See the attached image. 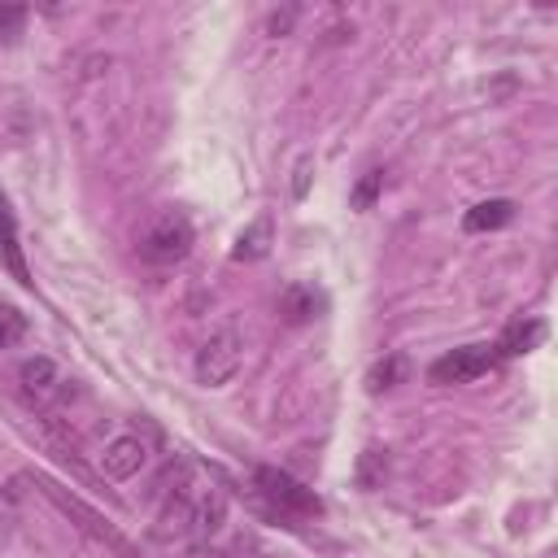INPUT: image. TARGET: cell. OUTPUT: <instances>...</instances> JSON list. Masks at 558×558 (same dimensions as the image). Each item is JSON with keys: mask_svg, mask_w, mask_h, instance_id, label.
Returning <instances> with one entry per match:
<instances>
[{"mask_svg": "<svg viewBox=\"0 0 558 558\" xmlns=\"http://www.w3.org/2000/svg\"><path fill=\"white\" fill-rule=\"evenodd\" d=\"M26 480H31V484H35V488H39V493H44V497H48V501H52V506L65 514V519H74V523H78V527H83V532H87L96 545L113 549L118 558H140V554H135V545H131V541H126V536H122V532H118V527H113L105 514H96V510H92L83 497L65 493V488H61L57 480H48V475H26Z\"/></svg>", "mask_w": 558, "mask_h": 558, "instance_id": "1", "label": "cell"}, {"mask_svg": "<svg viewBox=\"0 0 558 558\" xmlns=\"http://www.w3.org/2000/svg\"><path fill=\"white\" fill-rule=\"evenodd\" d=\"M240 362H244V336H240L235 323H222V327L196 349L192 371H196V384H205V388H222V384L235 379Z\"/></svg>", "mask_w": 558, "mask_h": 558, "instance_id": "2", "label": "cell"}, {"mask_svg": "<svg viewBox=\"0 0 558 558\" xmlns=\"http://www.w3.org/2000/svg\"><path fill=\"white\" fill-rule=\"evenodd\" d=\"M192 240H196L192 218L179 214V209H161V214L148 222L144 240H140V257L153 262V266H174V262H183V257L192 253Z\"/></svg>", "mask_w": 558, "mask_h": 558, "instance_id": "3", "label": "cell"}, {"mask_svg": "<svg viewBox=\"0 0 558 558\" xmlns=\"http://www.w3.org/2000/svg\"><path fill=\"white\" fill-rule=\"evenodd\" d=\"M253 480H257L262 497H266L275 510L296 514V519H314V514H323L318 493H314V488H305L301 480H292L288 471H279V466H257V471H253Z\"/></svg>", "mask_w": 558, "mask_h": 558, "instance_id": "4", "label": "cell"}, {"mask_svg": "<svg viewBox=\"0 0 558 558\" xmlns=\"http://www.w3.org/2000/svg\"><path fill=\"white\" fill-rule=\"evenodd\" d=\"M17 388H22V397L35 410H48V405H57L70 392V379H65V371L48 353H35V357H26L17 366Z\"/></svg>", "mask_w": 558, "mask_h": 558, "instance_id": "5", "label": "cell"}, {"mask_svg": "<svg viewBox=\"0 0 558 558\" xmlns=\"http://www.w3.org/2000/svg\"><path fill=\"white\" fill-rule=\"evenodd\" d=\"M497 357H501L497 344H462V349L436 357V362L427 366V379H432V384H471V379L488 375V371L497 366Z\"/></svg>", "mask_w": 558, "mask_h": 558, "instance_id": "6", "label": "cell"}, {"mask_svg": "<svg viewBox=\"0 0 558 558\" xmlns=\"http://www.w3.org/2000/svg\"><path fill=\"white\" fill-rule=\"evenodd\" d=\"M144 462H148V445H144L135 432L113 436V440L105 445V453H100V471H105L109 480H131V475L144 471Z\"/></svg>", "mask_w": 558, "mask_h": 558, "instance_id": "7", "label": "cell"}, {"mask_svg": "<svg viewBox=\"0 0 558 558\" xmlns=\"http://www.w3.org/2000/svg\"><path fill=\"white\" fill-rule=\"evenodd\" d=\"M222 519H227V493H222V484L209 475V484H205V493H201V501H196V510H192L187 541H192V545H205V541L222 527Z\"/></svg>", "mask_w": 558, "mask_h": 558, "instance_id": "8", "label": "cell"}, {"mask_svg": "<svg viewBox=\"0 0 558 558\" xmlns=\"http://www.w3.org/2000/svg\"><path fill=\"white\" fill-rule=\"evenodd\" d=\"M510 218H514V201L493 196V201H480L475 209H466L462 227H466V231H497V227H506Z\"/></svg>", "mask_w": 558, "mask_h": 558, "instance_id": "9", "label": "cell"}, {"mask_svg": "<svg viewBox=\"0 0 558 558\" xmlns=\"http://www.w3.org/2000/svg\"><path fill=\"white\" fill-rule=\"evenodd\" d=\"M270 253V218H253L240 235H235V248H231V262H257Z\"/></svg>", "mask_w": 558, "mask_h": 558, "instance_id": "10", "label": "cell"}, {"mask_svg": "<svg viewBox=\"0 0 558 558\" xmlns=\"http://www.w3.org/2000/svg\"><path fill=\"white\" fill-rule=\"evenodd\" d=\"M279 314H283V323H310V318L318 314L314 288H310V283H288V288L279 292Z\"/></svg>", "mask_w": 558, "mask_h": 558, "instance_id": "11", "label": "cell"}, {"mask_svg": "<svg viewBox=\"0 0 558 558\" xmlns=\"http://www.w3.org/2000/svg\"><path fill=\"white\" fill-rule=\"evenodd\" d=\"M541 336H545V323L541 318H519V323H510L506 327V336H501V344H497V353H506V357H519V353H527V349H536L541 344Z\"/></svg>", "mask_w": 558, "mask_h": 558, "instance_id": "12", "label": "cell"}, {"mask_svg": "<svg viewBox=\"0 0 558 558\" xmlns=\"http://www.w3.org/2000/svg\"><path fill=\"white\" fill-rule=\"evenodd\" d=\"M0 244H4V262H9L13 279H17V283H31V275H26V262H22V248H17L13 214H9V205H4V196H0Z\"/></svg>", "mask_w": 558, "mask_h": 558, "instance_id": "13", "label": "cell"}, {"mask_svg": "<svg viewBox=\"0 0 558 558\" xmlns=\"http://www.w3.org/2000/svg\"><path fill=\"white\" fill-rule=\"evenodd\" d=\"M405 371H410V362H405L401 353H388L384 362H375V366H371L366 388H371V392H388V388H397V384L405 379Z\"/></svg>", "mask_w": 558, "mask_h": 558, "instance_id": "14", "label": "cell"}, {"mask_svg": "<svg viewBox=\"0 0 558 558\" xmlns=\"http://www.w3.org/2000/svg\"><path fill=\"white\" fill-rule=\"evenodd\" d=\"M26 336V314L13 305H0V349H13Z\"/></svg>", "mask_w": 558, "mask_h": 558, "instance_id": "15", "label": "cell"}, {"mask_svg": "<svg viewBox=\"0 0 558 558\" xmlns=\"http://www.w3.org/2000/svg\"><path fill=\"white\" fill-rule=\"evenodd\" d=\"M379 187H384V170H366V179L353 187V209H371Z\"/></svg>", "mask_w": 558, "mask_h": 558, "instance_id": "16", "label": "cell"}, {"mask_svg": "<svg viewBox=\"0 0 558 558\" xmlns=\"http://www.w3.org/2000/svg\"><path fill=\"white\" fill-rule=\"evenodd\" d=\"M379 466H384V453H379V449H366V453H362V471H357V480H362V488H371V484L379 480V475H375Z\"/></svg>", "mask_w": 558, "mask_h": 558, "instance_id": "17", "label": "cell"}, {"mask_svg": "<svg viewBox=\"0 0 558 558\" xmlns=\"http://www.w3.org/2000/svg\"><path fill=\"white\" fill-rule=\"evenodd\" d=\"M22 22H26V9H22V4H13V9H0V35H4V39H13Z\"/></svg>", "mask_w": 558, "mask_h": 558, "instance_id": "18", "label": "cell"}, {"mask_svg": "<svg viewBox=\"0 0 558 558\" xmlns=\"http://www.w3.org/2000/svg\"><path fill=\"white\" fill-rule=\"evenodd\" d=\"M292 22H296V9L270 13V17H266V35H288V31H292Z\"/></svg>", "mask_w": 558, "mask_h": 558, "instance_id": "19", "label": "cell"}, {"mask_svg": "<svg viewBox=\"0 0 558 558\" xmlns=\"http://www.w3.org/2000/svg\"><path fill=\"white\" fill-rule=\"evenodd\" d=\"M310 166H314L310 157H301V161H296V179H292V196H296V201L305 196V183H310Z\"/></svg>", "mask_w": 558, "mask_h": 558, "instance_id": "20", "label": "cell"}, {"mask_svg": "<svg viewBox=\"0 0 558 558\" xmlns=\"http://www.w3.org/2000/svg\"><path fill=\"white\" fill-rule=\"evenodd\" d=\"M344 39H353V22H336V26H327V35H323V44H344Z\"/></svg>", "mask_w": 558, "mask_h": 558, "instance_id": "21", "label": "cell"}, {"mask_svg": "<svg viewBox=\"0 0 558 558\" xmlns=\"http://www.w3.org/2000/svg\"><path fill=\"white\" fill-rule=\"evenodd\" d=\"M244 554H248V541H244V536H240V541H231V545H227V549H214V554H209V558H244Z\"/></svg>", "mask_w": 558, "mask_h": 558, "instance_id": "22", "label": "cell"}]
</instances>
